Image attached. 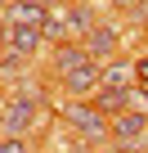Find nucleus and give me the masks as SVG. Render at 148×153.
I'll use <instances>...</instances> for the list:
<instances>
[{"label": "nucleus", "instance_id": "1", "mask_svg": "<svg viewBox=\"0 0 148 153\" xmlns=\"http://www.w3.org/2000/svg\"><path fill=\"white\" fill-rule=\"evenodd\" d=\"M67 126L77 131V135H85V140H103V135H112V122L94 108V104H85V99H77V104H67Z\"/></svg>", "mask_w": 148, "mask_h": 153}, {"label": "nucleus", "instance_id": "14", "mask_svg": "<svg viewBox=\"0 0 148 153\" xmlns=\"http://www.w3.org/2000/svg\"><path fill=\"white\" fill-rule=\"evenodd\" d=\"M117 5H130V0H117Z\"/></svg>", "mask_w": 148, "mask_h": 153}, {"label": "nucleus", "instance_id": "15", "mask_svg": "<svg viewBox=\"0 0 148 153\" xmlns=\"http://www.w3.org/2000/svg\"><path fill=\"white\" fill-rule=\"evenodd\" d=\"M85 153H90V149H85Z\"/></svg>", "mask_w": 148, "mask_h": 153}, {"label": "nucleus", "instance_id": "13", "mask_svg": "<svg viewBox=\"0 0 148 153\" xmlns=\"http://www.w3.org/2000/svg\"><path fill=\"white\" fill-rule=\"evenodd\" d=\"M0 63H5V41H0Z\"/></svg>", "mask_w": 148, "mask_h": 153}, {"label": "nucleus", "instance_id": "12", "mask_svg": "<svg viewBox=\"0 0 148 153\" xmlns=\"http://www.w3.org/2000/svg\"><path fill=\"white\" fill-rule=\"evenodd\" d=\"M135 76H139V81L148 86V59H139V63H135Z\"/></svg>", "mask_w": 148, "mask_h": 153}, {"label": "nucleus", "instance_id": "11", "mask_svg": "<svg viewBox=\"0 0 148 153\" xmlns=\"http://www.w3.org/2000/svg\"><path fill=\"white\" fill-rule=\"evenodd\" d=\"M0 153H32L23 140H0Z\"/></svg>", "mask_w": 148, "mask_h": 153}, {"label": "nucleus", "instance_id": "3", "mask_svg": "<svg viewBox=\"0 0 148 153\" xmlns=\"http://www.w3.org/2000/svg\"><path fill=\"white\" fill-rule=\"evenodd\" d=\"M27 126H32V104L27 99H18V104H9L5 113H0V135L5 140H23Z\"/></svg>", "mask_w": 148, "mask_h": 153}, {"label": "nucleus", "instance_id": "5", "mask_svg": "<svg viewBox=\"0 0 148 153\" xmlns=\"http://www.w3.org/2000/svg\"><path fill=\"white\" fill-rule=\"evenodd\" d=\"M112 50H117V27L94 23V32H85V54L90 59H108Z\"/></svg>", "mask_w": 148, "mask_h": 153}, {"label": "nucleus", "instance_id": "8", "mask_svg": "<svg viewBox=\"0 0 148 153\" xmlns=\"http://www.w3.org/2000/svg\"><path fill=\"white\" fill-rule=\"evenodd\" d=\"M85 63H90L85 45H63V50L54 54V68H58V76H67V72H77V68H85Z\"/></svg>", "mask_w": 148, "mask_h": 153}, {"label": "nucleus", "instance_id": "2", "mask_svg": "<svg viewBox=\"0 0 148 153\" xmlns=\"http://www.w3.org/2000/svg\"><path fill=\"white\" fill-rule=\"evenodd\" d=\"M99 86H103V68L90 59L85 68H77V72H67L63 76V90L72 95V99H90V95H99Z\"/></svg>", "mask_w": 148, "mask_h": 153}, {"label": "nucleus", "instance_id": "6", "mask_svg": "<svg viewBox=\"0 0 148 153\" xmlns=\"http://www.w3.org/2000/svg\"><path fill=\"white\" fill-rule=\"evenodd\" d=\"M45 9L36 5V0H14V5H9V23L14 27H45Z\"/></svg>", "mask_w": 148, "mask_h": 153}, {"label": "nucleus", "instance_id": "9", "mask_svg": "<svg viewBox=\"0 0 148 153\" xmlns=\"http://www.w3.org/2000/svg\"><path fill=\"white\" fill-rule=\"evenodd\" d=\"M139 81L135 76V63H108L103 68V86H112V90H130Z\"/></svg>", "mask_w": 148, "mask_h": 153}, {"label": "nucleus", "instance_id": "7", "mask_svg": "<svg viewBox=\"0 0 148 153\" xmlns=\"http://www.w3.org/2000/svg\"><path fill=\"white\" fill-rule=\"evenodd\" d=\"M144 126H148V117H144L139 108H126V113H117V117H112V140H121V144H126V140H135Z\"/></svg>", "mask_w": 148, "mask_h": 153}, {"label": "nucleus", "instance_id": "4", "mask_svg": "<svg viewBox=\"0 0 148 153\" xmlns=\"http://www.w3.org/2000/svg\"><path fill=\"white\" fill-rule=\"evenodd\" d=\"M40 36H45L40 27H14V23H9L0 41H5V50H9V54H32V50L40 45Z\"/></svg>", "mask_w": 148, "mask_h": 153}, {"label": "nucleus", "instance_id": "10", "mask_svg": "<svg viewBox=\"0 0 148 153\" xmlns=\"http://www.w3.org/2000/svg\"><path fill=\"white\" fill-rule=\"evenodd\" d=\"M67 23L77 27V32H94V18H90V9H81V5L72 9V18H67Z\"/></svg>", "mask_w": 148, "mask_h": 153}]
</instances>
